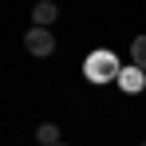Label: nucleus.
I'll list each match as a JSON object with an SVG mask.
<instances>
[{
  "label": "nucleus",
  "instance_id": "obj_3",
  "mask_svg": "<svg viewBox=\"0 0 146 146\" xmlns=\"http://www.w3.org/2000/svg\"><path fill=\"white\" fill-rule=\"evenodd\" d=\"M119 87L126 91V95H138V91H146V71H138L134 63H130V67H122V75H119Z\"/></svg>",
  "mask_w": 146,
  "mask_h": 146
},
{
  "label": "nucleus",
  "instance_id": "obj_1",
  "mask_svg": "<svg viewBox=\"0 0 146 146\" xmlns=\"http://www.w3.org/2000/svg\"><path fill=\"white\" fill-rule=\"evenodd\" d=\"M83 75L91 79V83H119V75H122V63H119V55L115 51H91L87 59H83Z\"/></svg>",
  "mask_w": 146,
  "mask_h": 146
},
{
  "label": "nucleus",
  "instance_id": "obj_4",
  "mask_svg": "<svg viewBox=\"0 0 146 146\" xmlns=\"http://www.w3.org/2000/svg\"><path fill=\"white\" fill-rule=\"evenodd\" d=\"M55 16H59V8H55L51 0H40V4L32 8V20H36V28H51V24H55Z\"/></svg>",
  "mask_w": 146,
  "mask_h": 146
},
{
  "label": "nucleus",
  "instance_id": "obj_5",
  "mask_svg": "<svg viewBox=\"0 0 146 146\" xmlns=\"http://www.w3.org/2000/svg\"><path fill=\"white\" fill-rule=\"evenodd\" d=\"M36 142H40V146H59V126H55V122H40Z\"/></svg>",
  "mask_w": 146,
  "mask_h": 146
},
{
  "label": "nucleus",
  "instance_id": "obj_2",
  "mask_svg": "<svg viewBox=\"0 0 146 146\" xmlns=\"http://www.w3.org/2000/svg\"><path fill=\"white\" fill-rule=\"evenodd\" d=\"M24 44H28L32 55H51V51H55V36H51L48 28H28Z\"/></svg>",
  "mask_w": 146,
  "mask_h": 146
},
{
  "label": "nucleus",
  "instance_id": "obj_6",
  "mask_svg": "<svg viewBox=\"0 0 146 146\" xmlns=\"http://www.w3.org/2000/svg\"><path fill=\"white\" fill-rule=\"evenodd\" d=\"M130 63L146 71V36H134V44H130Z\"/></svg>",
  "mask_w": 146,
  "mask_h": 146
},
{
  "label": "nucleus",
  "instance_id": "obj_7",
  "mask_svg": "<svg viewBox=\"0 0 146 146\" xmlns=\"http://www.w3.org/2000/svg\"><path fill=\"white\" fill-rule=\"evenodd\" d=\"M59 146H67V142H59Z\"/></svg>",
  "mask_w": 146,
  "mask_h": 146
}]
</instances>
